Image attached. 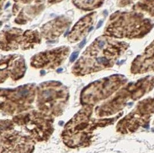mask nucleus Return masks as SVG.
I'll use <instances>...</instances> for the list:
<instances>
[{"mask_svg":"<svg viewBox=\"0 0 154 153\" xmlns=\"http://www.w3.org/2000/svg\"><path fill=\"white\" fill-rule=\"evenodd\" d=\"M105 45V42L103 40H100L98 42V47L100 49H103Z\"/></svg>","mask_w":154,"mask_h":153,"instance_id":"obj_10","label":"nucleus"},{"mask_svg":"<svg viewBox=\"0 0 154 153\" xmlns=\"http://www.w3.org/2000/svg\"><path fill=\"white\" fill-rule=\"evenodd\" d=\"M68 100V91L60 83L46 82L37 88L36 105L39 111L51 117L61 115Z\"/></svg>","mask_w":154,"mask_h":153,"instance_id":"obj_2","label":"nucleus"},{"mask_svg":"<svg viewBox=\"0 0 154 153\" xmlns=\"http://www.w3.org/2000/svg\"><path fill=\"white\" fill-rule=\"evenodd\" d=\"M137 6L140 10L154 16V0H141Z\"/></svg>","mask_w":154,"mask_h":153,"instance_id":"obj_8","label":"nucleus"},{"mask_svg":"<svg viewBox=\"0 0 154 153\" xmlns=\"http://www.w3.org/2000/svg\"><path fill=\"white\" fill-rule=\"evenodd\" d=\"M102 24H103V21H102V20H100V21H99L98 25H97V28H100V27L102 26Z\"/></svg>","mask_w":154,"mask_h":153,"instance_id":"obj_13","label":"nucleus"},{"mask_svg":"<svg viewBox=\"0 0 154 153\" xmlns=\"http://www.w3.org/2000/svg\"><path fill=\"white\" fill-rule=\"evenodd\" d=\"M13 127L1 130V146L12 153H32L35 140L30 136L13 130Z\"/></svg>","mask_w":154,"mask_h":153,"instance_id":"obj_6","label":"nucleus"},{"mask_svg":"<svg viewBox=\"0 0 154 153\" xmlns=\"http://www.w3.org/2000/svg\"><path fill=\"white\" fill-rule=\"evenodd\" d=\"M124 81L120 76H114L92 84L82 92L81 102L84 105L93 106L111 96Z\"/></svg>","mask_w":154,"mask_h":153,"instance_id":"obj_5","label":"nucleus"},{"mask_svg":"<svg viewBox=\"0 0 154 153\" xmlns=\"http://www.w3.org/2000/svg\"><path fill=\"white\" fill-rule=\"evenodd\" d=\"M95 0H84V2L86 4H91L94 3Z\"/></svg>","mask_w":154,"mask_h":153,"instance_id":"obj_12","label":"nucleus"},{"mask_svg":"<svg viewBox=\"0 0 154 153\" xmlns=\"http://www.w3.org/2000/svg\"><path fill=\"white\" fill-rule=\"evenodd\" d=\"M37 88L34 85H27L14 89H2L1 108L9 115H17L28 111L36 97Z\"/></svg>","mask_w":154,"mask_h":153,"instance_id":"obj_4","label":"nucleus"},{"mask_svg":"<svg viewBox=\"0 0 154 153\" xmlns=\"http://www.w3.org/2000/svg\"><path fill=\"white\" fill-rule=\"evenodd\" d=\"M85 43H86V39H84V40L80 43V44H79V48H80V49H82V48L84 47V45L85 44Z\"/></svg>","mask_w":154,"mask_h":153,"instance_id":"obj_11","label":"nucleus"},{"mask_svg":"<svg viewBox=\"0 0 154 153\" xmlns=\"http://www.w3.org/2000/svg\"><path fill=\"white\" fill-rule=\"evenodd\" d=\"M13 122L21 127L35 142L48 140L54 131L53 117L41 111L20 113L14 116Z\"/></svg>","mask_w":154,"mask_h":153,"instance_id":"obj_3","label":"nucleus"},{"mask_svg":"<svg viewBox=\"0 0 154 153\" xmlns=\"http://www.w3.org/2000/svg\"><path fill=\"white\" fill-rule=\"evenodd\" d=\"M92 106L84 105L66 124L62 134L64 143L70 148L86 147L91 144L94 131L98 127L110 124L114 118H92Z\"/></svg>","mask_w":154,"mask_h":153,"instance_id":"obj_1","label":"nucleus"},{"mask_svg":"<svg viewBox=\"0 0 154 153\" xmlns=\"http://www.w3.org/2000/svg\"><path fill=\"white\" fill-rule=\"evenodd\" d=\"M154 70V41L145 50L143 54L139 56L133 63L132 71L142 73Z\"/></svg>","mask_w":154,"mask_h":153,"instance_id":"obj_7","label":"nucleus"},{"mask_svg":"<svg viewBox=\"0 0 154 153\" xmlns=\"http://www.w3.org/2000/svg\"><path fill=\"white\" fill-rule=\"evenodd\" d=\"M68 31H67L66 32V33L65 34V35H64V36H66V35L68 34Z\"/></svg>","mask_w":154,"mask_h":153,"instance_id":"obj_14","label":"nucleus"},{"mask_svg":"<svg viewBox=\"0 0 154 153\" xmlns=\"http://www.w3.org/2000/svg\"><path fill=\"white\" fill-rule=\"evenodd\" d=\"M79 56V52L76 51V52H74L72 53V54L71 55L70 57V61L71 62H74L76 58H77V56Z\"/></svg>","mask_w":154,"mask_h":153,"instance_id":"obj_9","label":"nucleus"}]
</instances>
